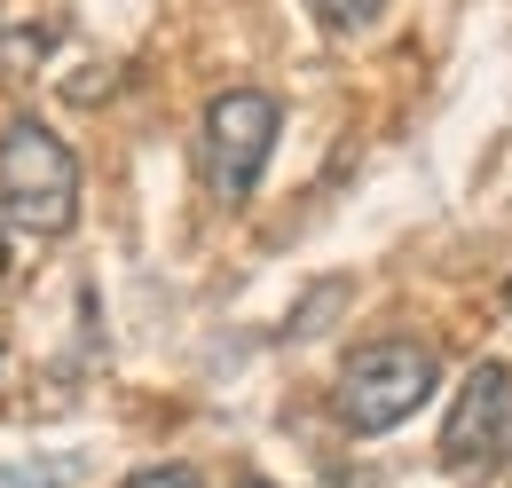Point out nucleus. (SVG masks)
Here are the masks:
<instances>
[{"label": "nucleus", "instance_id": "f257e3e1", "mask_svg": "<svg viewBox=\"0 0 512 488\" xmlns=\"http://www.w3.org/2000/svg\"><path fill=\"white\" fill-rule=\"evenodd\" d=\"M434 378H442V347L394 331V339H371V347H355V355L339 363L331 410H339V426L355 433V441H379V433H394L434 394Z\"/></svg>", "mask_w": 512, "mask_h": 488}, {"label": "nucleus", "instance_id": "f03ea898", "mask_svg": "<svg viewBox=\"0 0 512 488\" xmlns=\"http://www.w3.org/2000/svg\"><path fill=\"white\" fill-rule=\"evenodd\" d=\"M0 213L32 237H64L79 221V158L56 126L40 119L0 126Z\"/></svg>", "mask_w": 512, "mask_h": 488}, {"label": "nucleus", "instance_id": "7ed1b4c3", "mask_svg": "<svg viewBox=\"0 0 512 488\" xmlns=\"http://www.w3.org/2000/svg\"><path fill=\"white\" fill-rule=\"evenodd\" d=\"M276 126H284V103L268 87H221L205 103V182L221 205H245L268 174V150H276Z\"/></svg>", "mask_w": 512, "mask_h": 488}, {"label": "nucleus", "instance_id": "20e7f679", "mask_svg": "<svg viewBox=\"0 0 512 488\" xmlns=\"http://www.w3.org/2000/svg\"><path fill=\"white\" fill-rule=\"evenodd\" d=\"M442 465L449 473H497L512 465V370L505 363H473L457 402L442 418Z\"/></svg>", "mask_w": 512, "mask_h": 488}, {"label": "nucleus", "instance_id": "39448f33", "mask_svg": "<svg viewBox=\"0 0 512 488\" xmlns=\"http://www.w3.org/2000/svg\"><path fill=\"white\" fill-rule=\"evenodd\" d=\"M386 0H308V16H316L323 32H363V24H379Z\"/></svg>", "mask_w": 512, "mask_h": 488}, {"label": "nucleus", "instance_id": "423d86ee", "mask_svg": "<svg viewBox=\"0 0 512 488\" xmlns=\"http://www.w3.org/2000/svg\"><path fill=\"white\" fill-rule=\"evenodd\" d=\"M0 488H64V457H16L0 465Z\"/></svg>", "mask_w": 512, "mask_h": 488}, {"label": "nucleus", "instance_id": "0eeeda50", "mask_svg": "<svg viewBox=\"0 0 512 488\" xmlns=\"http://www.w3.org/2000/svg\"><path fill=\"white\" fill-rule=\"evenodd\" d=\"M119 488H205V481H197V465H142Z\"/></svg>", "mask_w": 512, "mask_h": 488}, {"label": "nucleus", "instance_id": "6e6552de", "mask_svg": "<svg viewBox=\"0 0 512 488\" xmlns=\"http://www.w3.org/2000/svg\"><path fill=\"white\" fill-rule=\"evenodd\" d=\"M0 284H8V237H0Z\"/></svg>", "mask_w": 512, "mask_h": 488}, {"label": "nucleus", "instance_id": "1a4fd4ad", "mask_svg": "<svg viewBox=\"0 0 512 488\" xmlns=\"http://www.w3.org/2000/svg\"><path fill=\"white\" fill-rule=\"evenodd\" d=\"M237 488H276V481H260V473H253V481H237Z\"/></svg>", "mask_w": 512, "mask_h": 488}, {"label": "nucleus", "instance_id": "9d476101", "mask_svg": "<svg viewBox=\"0 0 512 488\" xmlns=\"http://www.w3.org/2000/svg\"><path fill=\"white\" fill-rule=\"evenodd\" d=\"M505 307H512V284H505Z\"/></svg>", "mask_w": 512, "mask_h": 488}]
</instances>
